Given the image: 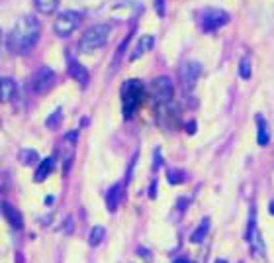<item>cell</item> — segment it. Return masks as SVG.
<instances>
[{
    "label": "cell",
    "mask_w": 274,
    "mask_h": 263,
    "mask_svg": "<svg viewBox=\"0 0 274 263\" xmlns=\"http://www.w3.org/2000/svg\"><path fill=\"white\" fill-rule=\"evenodd\" d=\"M39 35H41L39 20L32 14H26L16 20V24L12 26V30L6 35V49L16 55L30 53L37 44Z\"/></svg>",
    "instance_id": "obj_1"
},
{
    "label": "cell",
    "mask_w": 274,
    "mask_h": 263,
    "mask_svg": "<svg viewBox=\"0 0 274 263\" xmlns=\"http://www.w3.org/2000/svg\"><path fill=\"white\" fill-rule=\"evenodd\" d=\"M108 35H110V26L108 24H96L92 28H88L87 32L82 33L80 42H78V51L80 53H94L102 49L106 42H108Z\"/></svg>",
    "instance_id": "obj_2"
},
{
    "label": "cell",
    "mask_w": 274,
    "mask_h": 263,
    "mask_svg": "<svg viewBox=\"0 0 274 263\" xmlns=\"http://www.w3.org/2000/svg\"><path fill=\"white\" fill-rule=\"evenodd\" d=\"M143 99V85L139 81H128L123 87H121V100H123V116L125 118H132L133 112L139 108V102Z\"/></svg>",
    "instance_id": "obj_3"
},
{
    "label": "cell",
    "mask_w": 274,
    "mask_h": 263,
    "mask_svg": "<svg viewBox=\"0 0 274 263\" xmlns=\"http://www.w3.org/2000/svg\"><path fill=\"white\" fill-rule=\"evenodd\" d=\"M78 24H80V14H78V12H75V10L61 12V14L55 18V24H53L55 35H59V37H69V35L75 33V30L78 28Z\"/></svg>",
    "instance_id": "obj_4"
},
{
    "label": "cell",
    "mask_w": 274,
    "mask_h": 263,
    "mask_svg": "<svg viewBox=\"0 0 274 263\" xmlns=\"http://www.w3.org/2000/svg\"><path fill=\"white\" fill-rule=\"evenodd\" d=\"M149 92L157 104H166L173 100V95H175V87H173V81L166 77V75H161L151 81L149 85Z\"/></svg>",
    "instance_id": "obj_5"
},
{
    "label": "cell",
    "mask_w": 274,
    "mask_h": 263,
    "mask_svg": "<svg viewBox=\"0 0 274 263\" xmlns=\"http://www.w3.org/2000/svg\"><path fill=\"white\" fill-rule=\"evenodd\" d=\"M55 85V73L53 69L49 67H41L35 71V75L32 77V81L28 83V88L32 90L33 95H44L47 90H51Z\"/></svg>",
    "instance_id": "obj_6"
},
{
    "label": "cell",
    "mask_w": 274,
    "mask_h": 263,
    "mask_svg": "<svg viewBox=\"0 0 274 263\" xmlns=\"http://www.w3.org/2000/svg\"><path fill=\"white\" fill-rule=\"evenodd\" d=\"M200 75H202V65L198 61H184L178 69V79L184 90H192L196 87Z\"/></svg>",
    "instance_id": "obj_7"
},
{
    "label": "cell",
    "mask_w": 274,
    "mask_h": 263,
    "mask_svg": "<svg viewBox=\"0 0 274 263\" xmlns=\"http://www.w3.org/2000/svg\"><path fill=\"white\" fill-rule=\"evenodd\" d=\"M229 22V14L225 10H218V8H208L202 12V30L204 32H214L219 30L221 26Z\"/></svg>",
    "instance_id": "obj_8"
},
{
    "label": "cell",
    "mask_w": 274,
    "mask_h": 263,
    "mask_svg": "<svg viewBox=\"0 0 274 263\" xmlns=\"http://www.w3.org/2000/svg\"><path fill=\"white\" fill-rule=\"evenodd\" d=\"M247 241H249V248H251L252 257H257V259H263V257H264V241H263L261 232H259V226H257V220H255V216H251V222H249V234H247Z\"/></svg>",
    "instance_id": "obj_9"
},
{
    "label": "cell",
    "mask_w": 274,
    "mask_h": 263,
    "mask_svg": "<svg viewBox=\"0 0 274 263\" xmlns=\"http://www.w3.org/2000/svg\"><path fill=\"white\" fill-rule=\"evenodd\" d=\"M121 195H123L121 183H116V185L110 186L108 195H106V206H108V210L118 209V204H120V200H121Z\"/></svg>",
    "instance_id": "obj_10"
},
{
    "label": "cell",
    "mask_w": 274,
    "mask_h": 263,
    "mask_svg": "<svg viewBox=\"0 0 274 263\" xmlns=\"http://www.w3.org/2000/svg\"><path fill=\"white\" fill-rule=\"evenodd\" d=\"M2 212H4V218L8 220V222H10L14 228H18V230H20V228L24 226L22 214H20L18 210L14 209L10 202H4V204H2Z\"/></svg>",
    "instance_id": "obj_11"
},
{
    "label": "cell",
    "mask_w": 274,
    "mask_h": 263,
    "mask_svg": "<svg viewBox=\"0 0 274 263\" xmlns=\"http://www.w3.org/2000/svg\"><path fill=\"white\" fill-rule=\"evenodd\" d=\"M155 45V37L153 35H141L139 37V42H137V47H135V51L132 53V61L133 59H137L139 55H145L147 51H151Z\"/></svg>",
    "instance_id": "obj_12"
},
{
    "label": "cell",
    "mask_w": 274,
    "mask_h": 263,
    "mask_svg": "<svg viewBox=\"0 0 274 263\" xmlns=\"http://www.w3.org/2000/svg\"><path fill=\"white\" fill-rule=\"evenodd\" d=\"M69 71H71V77L75 79L77 83H80L82 87L88 83V71L80 65L78 61H71V63H69Z\"/></svg>",
    "instance_id": "obj_13"
},
{
    "label": "cell",
    "mask_w": 274,
    "mask_h": 263,
    "mask_svg": "<svg viewBox=\"0 0 274 263\" xmlns=\"http://www.w3.org/2000/svg\"><path fill=\"white\" fill-rule=\"evenodd\" d=\"M55 167V159L53 157H49V159H45V161H41L39 163V167H37V171H35V175H33V179H35V183H41L45 177L51 175V171H53Z\"/></svg>",
    "instance_id": "obj_14"
},
{
    "label": "cell",
    "mask_w": 274,
    "mask_h": 263,
    "mask_svg": "<svg viewBox=\"0 0 274 263\" xmlns=\"http://www.w3.org/2000/svg\"><path fill=\"white\" fill-rule=\"evenodd\" d=\"M257 128H259V134H257V142H259V145H261V147L268 145V142H270V132H268V128H266V122H264L263 116H257Z\"/></svg>",
    "instance_id": "obj_15"
},
{
    "label": "cell",
    "mask_w": 274,
    "mask_h": 263,
    "mask_svg": "<svg viewBox=\"0 0 274 263\" xmlns=\"http://www.w3.org/2000/svg\"><path fill=\"white\" fill-rule=\"evenodd\" d=\"M16 92H18V87H16V83L12 81L10 77H4L2 79V102H8L12 97H16Z\"/></svg>",
    "instance_id": "obj_16"
},
{
    "label": "cell",
    "mask_w": 274,
    "mask_h": 263,
    "mask_svg": "<svg viewBox=\"0 0 274 263\" xmlns=\"http://www.w3.org/2000/svg\"><path fill=\"white\" fill-rule=\"evenodd\" d=\"M59 2L61 0H35V8L41 14H53L59 8Z\"/></svg>",
    "instance_id": "obj_17"
},
{
    "label": "cell",
    "mask_w": 274,
    "mask_h": 263,
    "mask_svg": "<svg viewBox=\"0 0 274 263\" xmlns=\"http://www.w3.org/2000/svg\"><path fill=\"white\" fill-rule=\"evenodd\" d=\"M104 236H106V230H104L102 226H94V228L90 230V236H88V246H90V248L100 246L102 240H104Z\"/></svg>",
    "instance_id": "obj_18"
},
{
    "label": "cell",
    "mask_w": 274,
    "mask_h": 263,
    "mask_svg": "<svg viewBox=\"0 0 274 263\" xmlns=\"http://www.w3.org/2000/svg\"><path fill=\"white\" fill-rule=\"evenodd\" d=\"M208 228H209V220L204 218L202 222H200V226H198L196 230H194V234L190 236V240L194 241V243H200V241L206 238V234H208Z\"/></svg>",
    "instance_id": "obj_19"
},
{
    "label": "cell",
    "mask_w": 274,
    "mask_h": 263,
    "mask_svg": "<svg viewBox=\"0 0 274 263\" xmlns=\"http://www.w3.org/2000/svg\"><path fill=\"white\" fill-rule=\"evenodd\" d=\"M251 73H252L251 57H249V55H245L241 61H239V77H241L243 81H249V79H251Z\"/></svg>",
    "instance_id": "obj_20"
},
{
    "label": "cell",
    "mask_w": 274,
    "mask_h": 263,
    "mask_svg": "<svg viewBox=\"0 0 274 263\" xmlns=\"http://www.w3.org/2000/svg\"><path fill=\"white\" fill-rule=\"evenodd\" d=\"M63 118V110L61 108H55V112L51 116H47V120H45V126L49 128V130H55L57 126H59V122Z\"/></svg>",
    "instance_id": "obj_21"
},
{
    "label": "cell",
    "mask_w": 274,
    "mask_h": 263,
    "mask_svg": "<svg viewBox=\"0 0 274 263\" xmlns=\"http://www.w3.org/2000/svg\"><path fill=\"white\" fill-rule=\"evenodd\" d=\"M39 157H37V152L35 149H22V154H20V161L24 165H32L35 163Z\"/></svg>",
    "instance_id": "obj_22"
},
{
    "label": "cell",
    "mask_w": 274,
    "mask_h": 263,
    "mask_svg": "<svg viewBox=\"0 0 274 263\" xmlns=\"http://www.w3.org/2000/svg\"><path fill=\"white\" fill-rule=\"evenodd\" d=\"M182 179H184V175H182L180 171H175V173H168V183H173V185H175V183H180Z\"/></svg>",
    "instance_id": "obj_23"
},
{
    "label": "cell",
    "mask_w": 274,
    "mask_h": 263,
    "mask_svg": "<svg viewBox=\"0 0 274 263\" xmlns=\"http://www.w3.org/2000/svg\"><path fill=\"white\" fill-rule=\"evenodd\" d=\"M155 10H157V14L163 18L164 16V0H155Z\"/></svg>",
    "instance_id": "obj_24"
},
{
    "label": "cell",
    "mask_w": 274,
    "mask_h": 263,
    "mask_svg": "<svg viewBox=\"0 0 274 263\" xmlns=\"http://www.w3.org/2000/svg\"><path fill=\"white\" fill-rule=\"evenodd\" d=\"M173 263H190L188 259H184V257H178V259H175Z\"/></svg>",
    "instance_id": "obj_25"
},
{
    "label": "cell",
    "mask_w": 274,
    "mask_h": 263,
    "mask_svg": "<svg viewBox=\"0 0 274 263\" xmlns=\"http://www.w3.org/2000/svg\"><path fill=\"white\" fill-rule=\"evenodd\" d=\"M155 186H157V185H155V183H153V185H151V193H149V195H151V198L155 197Z\"/></svg>",
    "instance_id": "obj_26"
},
{
    "label": "cell",
    "mask_w": 274,
    "mask_h": 263,
    "mask_svg": "<svg viewBox=\"0 0 274 263\" xmlns=\"http://www.w3.org/2000/svg\"><path fill=\"white\" fill-rule=\"evenodd\" d=\"M270 212H272V214H274V202H272V204H270Z\"/></svg>",
    "instance_id": "obj_27"
},
{
    "label": "cell",
    "mask_w": 274,
    "mask_h": 263,
    "mask_svg": "<svg viewBox=\"0 0 274 263\" xmlns=\"http://www.w3.org/2000/svg\"><path fill=\"white\" fill-rule=\"evenodd\" d=\"M218 263H225V261H218Z\"/></svg>",
    "instance_id": "obj_28"
}]
</instances>
